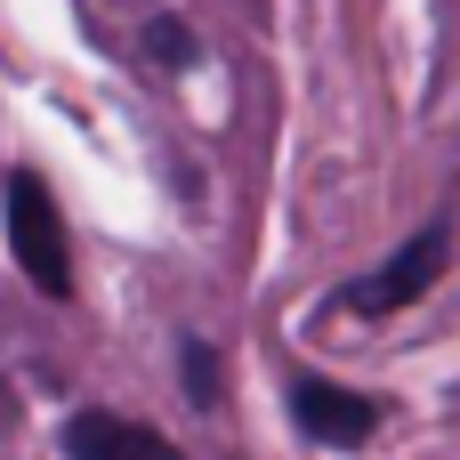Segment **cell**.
Wrapping results in <instances>:
<instances>
[{"mask_svg":"<svg viewBox=\"0 0 460 460\" xmlns=\"http://www.w3.org/2000/svg\"><path fill=\"white\" fill-rule=\"evenodd\" d=\"M445 267H453V218H429L420 234H404L372 275H356V283H340L332 291V315H356V323H388V315H404V307H420L437 283H445Z\"/></svg>","mask_w":460,"mask_h":460,"instance_id":"cell-1","label":"cell"},{"mask_svg":"<svg viewBox=\"0 0 460 460\" xmlns=\"http://www.w3.org/2000/svg\"><path fill=\"white\" fill-rule=\"evenodd\" d=\"M0 218H8V251H16V267H24V283H32L40 299H73V243H65L57 194H49L32 170H16V178H8Z\"/></svg>","mask_w":460,"mask_h":460,"instance_id":"cell-2","label":"cell"},{"mask_svg":"<svg viewBox=\"0 0 460 460\" xmlns=\"http://www.w3.org/2000/svg\"><path fill=\"white\" fill-rule=\"evenodd\" d=\"M291 420H299L307 445L356 453V445L380 429V404L356 396V388H340V380H323V372H291Z\"/></svg>","mask_w":460,"mask_h":460,"instance_id":"cell-3","label":"cell"},{"mask_svg":"<svg viewBox=\"0 0 460 460\" xmlns=\"http://www.w3.org/2000/svg\"><path fill=\"white\" fill-rule=\"evenodd\" d=\"M65 460H186L162 429L121 420V412H73L65 420Z\"/></svg>","mask_w":460,"mask_h":460,"instance_id":"cell-4","label":"cell"},{"mask_svg":"<svg viewBox=\"0 0 460 460\" xmlns=\"http://www.w3.org/2000/svg\"><path fill=\"white\" fill-rule=\"evenodd\" d=\"M178 372H186V396L210 412V404H218V348H210V340H186V348H178Z\"/></svg>","mask_w":460,"mask_h":460,"instance_id":"cell-5","label":"cell"},{"mask_svg":"<svg viewBox=\"0 0 460 460\" xmlns=\"http://www.w3.org/2000/svg\"><path fill=\"white\" fill-rule=\"evenodd\" d=\"M146 40H154V57H162V65H186V32H178V24H154Z\"/></svg>","mask_w":460,"mask_h":460,"instance_id":"cell-6","label":"cell"}]
</instances>
